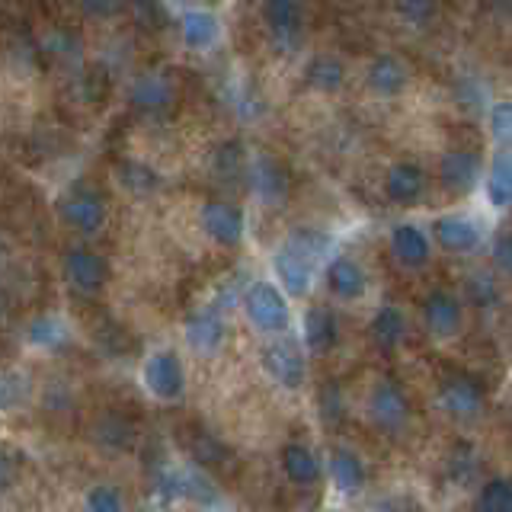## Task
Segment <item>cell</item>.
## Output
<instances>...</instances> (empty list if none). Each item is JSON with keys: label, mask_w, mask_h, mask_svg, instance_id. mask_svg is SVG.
I'll list each match as a JSON object with an SVG mask.
<instances>
[{"label": "cell", "mask_w": 512, "mask_h": 512, "mask_svg": "<svg viewBox=\"0 0 512 512\" xmlns=\"http://www.w3.org/2000/svg\"><path fill=\"white\" fill-rule=\"evenodd\" d=\"M484 192H487V202L493 208H512V151H500L487 167L484 176Z\"/></svg>", "instance_id": "obj_17"}, {"label": "cell", "mask_w": 512, "mask_h": 512, "mask_svg": "<svg viewBox=\"0 0 512 512\" xmlns=\"http://www.w3.org/2000/svg\"><path fill=\"white\" fill-rule=\"evenodd\" d=\"M64 276L77 292H96L106 282V263L93 250H71L64 260Z\"/></svg>", "instance_id": "obj_15"}, {"label": "cell", "mask_w": 512, "mask_h": 512, "mask_svg": "<svg viewBox=\"0 0 512 512\" xmlns=\"http://www.w3.org/2000/svg\"><path fill=\"white\" fill-rule=\"evenodd\" d=\"M250 176H253V183H256V192H263V196H279V192L285 189V173L276 164H272L269 157L256 160Z\"/></svg>", "instance_id": "obj_28"}, {"label": "cell", "mask_w": 512, "mask_h": 512, "mask_svg": "<svg viewBox=\"0 0 512 512\" xmlns=\"http://www.w3.org/2000/svg\"><path fill=\"white\" fill-rule=\"evenodd\" d=\"M324 279H327L330 295L340 298V301H356V298L365 295V288H368L365 269L352 260V256H343V253L333 256V260L327 263Z\"/></svg>", "instance_id": "obj_11"}, {"label": "cell", "mask_w": 512, "mask_h": 512, "mask_svg": "<svg viewBox=\"0 0 512 512\" xmlns=\"http://www.w3.org/2000/svg\"><path fill=\"white\" fill-rule=\"evenodd\" d=\"M87 512H125V503H122L119 490L100 484L87 493Z\"/></svg>", "instance_id": "obj_30"}, {"label": "cell", "mask_w": 512, "mask_h": 512, "mask_svg": "<svg viewBox=\"0 0 512 512\" xmlns=\"http://www.w3.org/2000/svg\"><path fill=\"white\" fill-rule=\"evenodd\" d=\"M439 180L452 192H471L480 183V157L474 151H448L439 160Z\"/></svg>", "instance_id": "obj_13"}, {"label": "cell", "mask_w": 512, "mask_h": 512, "mask_svg": "<svg viewBox=\"0 0 512 512\" xmlns=\"http://www.w3.org/2000/svg\"><path fill=\"white\" fill-rule=\"evenodd\" d=\"M372 336L381 349H394L407 336V314L397 304H384L372 320Z\"/></svg>", "instance_id": "obj_24"}, {"label": "cell", "mask_w": 512, "mask_h": 512, "mask_svg": "<svg viewBox=\"0 0 512 512\" xmlns=\"http://www.w3.org/2000/svg\"><path fill=\"white\" fill-rule=\"evenodd\" d=\"M186 340L192 343V349L199 352H212L221 346L224 340V324L218 311H199L196 317H189L186 324Z\"/></svg>", "instance_id": "obj_22"}, {"label": "cell", "mask_w": 512, "mask_h": 512, "mask_svg": "<svg viewBox=\"0 0 512 512\" xmlns=\"http://www.w3.org/2000/svg\"><path fill=\"white\" fill-rule=\"evenodd\" d=\"M368 416H372V423L388 432V436H394V432H400L407 423H410V400L407 394L400 391L397 381H378L372 394H368Z\"/></svg>", "instance_id": "obj_4"}, {"label": "cell", "mask_w": 512, "mask_h": 512, "mask_svg": "<svg viewBox=\"0 0 512 512\" xmlns=\"http://www.w3.org/2000/svg\"><path fill=\"white\" fill-rule=\"evenodd\" d=\"M487 128H490V135L506 144V151H512V100L506 103H493L487 109Z\"/></svg>", "instance_id": "obj_29"}, {"label": "cell", "mask_w": 512, "mask_h": 512, "mask_svg": "<svg viewBox=\"0 0 512 512\" xmlns=\"http://www.w3.org/2000/svg\"><path fill=\"white\" fill-rule=\"evenodd\" d=\"M426 192V173L416 164H394L384 176V196L391 202H416Z\"/></svg>", "instance_id": "obj_16"}, {"label": "cell", "mask_w": 512, "mask_h": 512, "mask_svg": "<svg viewBox=\"0 0 512 512\" xmlns=\"http://www.w3.org/2000/svg\"><path fill=\"white\" fill-rule=\"evenodd\" d=\"M7 477H10V468H7V461H4V458H0V487H4V484H7Z\"/></svg>", "instance_id": "obj_35"}, {"label": "cell", "mask_w": 512, "mask_h": 512, "mask_svg": "<svg viewBox=\"0 0 512 512\" xmlns=\"http://www.w3.org/2000/svg\"><path fill=\"white\" fill-rule=\"evenodd\" d=\"M500 298V288L487 276V272H474L471 276V301L477 308H493V301Z\"/></svg>", "instance_id": "obj_31"}, {"label": "cell", "mask_w": 512, "mask_h": 512, "mask_svg": "<svg viewBox=\"0 0 512 512\" xmlns=\"http://www.w3.org/2000/svg\"><path fill=\"white\" fill-rule=\"evenodd\" d=\"M330 240L311 231V228H298L288 240H282V247L276 250V260H272V269H276V279L282 282V292L301 298L308 295L314 269L320 263V256L327 253Z\"/></svg>", "instance_id": "obj_1"}, {"label": "cell", "mask_w": 512, "mask_h": 512, "mask_svg": "<svg viewBox=\"0 0 512 512\" xmlns=\"http://www.w3.org/2000/svg\"><path fill=\"white\" fill-rule=\"evenodd\" d=\"M263 20L269 26V36L282 48L298 45L301 32H304V10L295 4V0H272V4L263 7Z\"/></svg>", "instance_id": "obj_10"}, {"label": "cell", "mask_w": 512, "mask_h": 512, "mask_svg": "<svg viewBox=\"0 0 512 512\" xmlns=\"http://www.w3.org/2000/svg\"><path fill=\"white\" fill-rule=\"evenodd\" d=\"M407 80H410V74L397 55H378L372 64H368V87L381 96H397L407 87Z\"/></svg>", "instance_id": "obj_19"}, {"label": "cell", "mask_w": 512, "mask_h": 512, "mask_svg": "<svg viewBox=\"0 0 512 512\" xmlns=\"http://www.w3.org/2000/svg\"><path fill=\"white\" fill-rule=\"evenodd\" d=\"M336 314L330 308H311L304 314V346L311 352H327L336 343Z\"/></svg>", "instance_id": "obj_21"}, {"label": "cell", "mask_w": 512, "mask_h": 512, "mask_svg": "<svg viewBox=\"0 0 512 512\" xmlns=\"http://www.w3.org/2000/svg\"><path fill=\"white\" fill-rule=\"evenodd\" d=\"M493 263H496V269L506 272V276L512 279V234L496 237V244H493Z\"/></svg>", "instance_id": "obj_32"}, {"label": "cell", "mask_w": 512, "mask_h": 512, "mask_svg": "<svg viewBox=\"0 0 512 512\" xmlns=\"http://www.w3.org/2000/svg\"><path fill=\"white\" fill-rule=\"evenodd\" d=\"M432 237L448 253H471L484 237V228H480L477 218L468 215H442L432 221Z\"/></svg>", "instance_id": "obj_8"}, {"label": "cell", "mask_w": 512, "mask_h": 512, "mask_svg": "<svg viewBox=\"0 0 512 512\" xmlns=\"http://www.w3.org/2000/svg\"><path fill=\"white\" fill-rule=\"evenodd\" d=\"M423 324L432 336H436V340H452L464 324L461 301L452 292H445V288L429 292L423 301Z\"/></svg>", "instance_id": "obj_7"}, {"label": "cell", "mask_w": 512, "mask_h": 512, "mask_svg": "<svg viewBox=\"0 0 512 512\" xmlns=\"http://www.w3.org/2000/svg\"><path fill=\"white\" fill-rule=\"evenodd\" d=\"M304 80L314 87V90H324V93H333L343 87L346 80V64L333 55H317L308 61V68H304Z\"/></svg>", "instance_id": "obj_23"}, {"label": "cell", "mask_w": 512, "mask_h": 512, "mask_svg": "<svg viewBox=\"0 0 512 512\" xmlns=\"http://www.w3.org/2000/svg\"><path fill=\"white\" fill-rule=\"evenodd\" d=\"M477 509L480 512H512V480H506V477L487 480L477 493Z\"/></svg>", "instance_id": "obj_26"}, {"label": "cell", "mask_w": 512, "mask_h": 512, "mask_svg": "<svg viewBox=\"0 0 512 512\" xmlns=\"http://www.w3.org/2000/svg\"><path fill=\"white\" fill-rule=\"evenodd\" d=\"M132 96H135V103L144 106V109H160V106H167V103H170L173 90H170V84H167L164 77L148 74V77H141L138 84H135Z\"/></svg>", "instance_id": "obj_27"}, {"label": "cell", "mask_w": 512, "mask_h": 512, "mask_svg": "<svg viewBox=\"0 0 512 512\" xmlns=\"http://www.w3.org/2000/svg\"><path fill=\"white\" fill-rule=\"evenodd\" d=\"M180 32H183L186 45L208 48L218 39V16L208 10H186L180 16Z\"/></svg>", "instance_id": "obj_25"}, {"label": "cell", "mask_w": 512, "mask_h": 512, "mask_svg": "<svg viewBox=\"0 0 512 512\" xmlns=\"http://www.w3.org/2000/svg\"><path fill=\"white\" fill-rule=\"evenodd\" d=\"M282 474L292 480V484H298V487L317 484V477H320V458L311 452L308 445L288 442L282 448Z\"/></svg>", "instance_id": "obj_18"}, {"label": "cell", "mask_w": 512, "mask_h": 512, "mask_svg": "<svg viewBox=\"0 0 512 512\" xmlns=\"http://www.w3.org/2000/svg\"><path fill=\"white\" fill-rule=\"evenodd\" d=\"M202 228L221 247H237L244 240V212L231 202H208L202 208Z\"/></svg>", "instance_id": "obj_9"}, {"label": "cell", "mask_w": 512, "mask_h": 512, "mask_svg": "<svg viewBox=\"0 0 512 512\" xmlns=\"http://www.w3.org/2000/svg\"><path fill=\"white\" fill-rule=\"evenodd\" d=\"M263 368L269 372L272 381H279L288 391H298L304 384V375H308L304 352L292 336H279V340L263 346Z\"/></svg>", "instance_id": "obj_3"}, {"label": "cell", "mask_w": 512, "mask_h": 512, "mask_svg": "<svg viewBox=\"0 0 512 512\" xmlns=\"http://www.w3.org/2000/svg\"><path fill=\"white\" fill-rule=\"evenodd\" d=\"M244 314L250 324L269 333V336H285V330L292 327V308H288V298L279 285L272 282H253L244 292Z\"/></svg>", "instance_id": "obj_2"}, {"label": "cell", "mask_w": 512, "mask_h": 512, "mask_svg": "<svg viewBox=\"0 0 512 512\" xmlns=\"http://www.w3.org/2000/svg\"><path fill=\"white\" fill-rule=\"evenodd\" d=\"M148 391L157 400H176L186 388V372H183V362L176 359L173 349H157L154 356L144 362V372H141Z\"/></svg>", "instance_id": "obj_5"}, {"label": "cell", "mask_w": 512, "mask_h": 512, "mask_svg": "<svg viewBox=\"0 0 512 512\" xmlns=\"http://www.w3.org/2000/svg\"><path fill=\"white\" fill-rule=\"evenodd\" d=\"M64 215H68V221L77 231L96 234L106 221V205L93 189H74L71 196L64 199Z\"/></svg>", "instance_id": "obj_14"}, {"label": "cell", "mask_w": 512, "mask_h": 512, "mask_svg": "<svg viewBox=\"0 0 512 512\" xmlns=\"http://www.w3.org/2000/svg\"><path fill=\"white\" fill-rule=\"evenodd\" d=\"M391 250H394L400 266L423 269L432 256V240L420 224H397V228L391 231Z\"/></svg>", "instance_id": "obj_12"}, {"label": "cell", "mask_w": 512, "mask_h": 512, "mask_svg": "<svg viewBox=\"0 0 512 512\" xmlns=\"http://www.w3.org/2000/svg\"><path fill=\"white\" fill-rule=\"evenodd\" d=\"M240 164H244L240 144H237V141H228V144H224V148L218 151V170H221V173H237Z\"/></svg>", "instance_id": "obj_33"}, {"label": "cell", "mask_w": 512, "mask_h": 512, "mask_svg": "<svg viewBox=\"0 0 512 512\" xmlns=\"http://www.w3.org/2000/svg\"><path fill=\"white\" fill-rule=\"evenodd\" d=\"M330 480L333 487L352 496L359 493V487L365 484V464L356 452H349V448H333L330 452Z\"/></svg>", "instance_id": "obj_20"}, {"label": "cell", "mask_w": 512, "mask_h": 512, "mask_svg": "<svg viewBox=\"0 0 512 512\" xmlns=\"http://www.w3.org/2000/svg\"><path fill=\"white\" fill-rule=\"evenodd\" d=\"M439 407L458 423H474L484 413V391L471 378H448L439 388Z\"/></svg>", "instance_id": "obj_6"}, {"label": "cell", "mask_w": 512, "mask_h": 512, "mask_svg": "<svg viewBox=\"0 0 512 512\" xmlns=\"http://www.w3.org/2000/svg\"><path fill=\"white\" fill-rule=\"evenodd\" d=\"M400 13H407L410 20H420V16H432V7H400Z\"/></svg>", "instance_id": "obj_34"}]
</instances>
